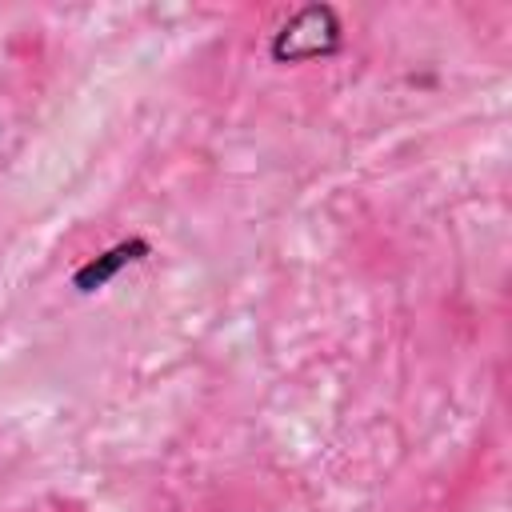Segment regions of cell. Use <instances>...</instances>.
<instances>
[{"mask_svg":"<svg viewBox=\"0 0 512 512\" xmlns=\"http://www.w3.org/2000/svg\"><path fill=\"white\" fill-rule=\"evenodd\" d=\"M148 252H152V248H148V240H140V236L120 240L116 248H108V252H100L96 260H88L84 268H76L72 288H76V292H96V288H104L120 268H128V264H136V260H144Z\"/></svg>","mask_w":512,"mask_h":512,"instance_id":"2","label":"cell"},{"mask_svg":"<svg viewBox=\"0 0 512 512\" xmlns=\"http://www.w3.org/2000/svg\"><path fill=\"white\" fill-rule=\"evenodd\" d=\"M340 48V16L332 4H308L292 12L276 36H272V60L280 64H300V60H320Z\"/></svg>","mask_w":512,"mask_h":512,"instance_id":"1","label":"cell"}]
</instances>
